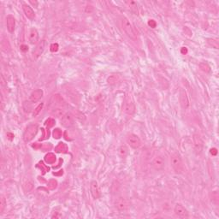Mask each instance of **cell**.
<instances>
[{
  "label": "cell",
  "mask_w": 219,
  "mask_h": 219,
  "mask_svg": "<svg viewBox=\"0 0 219 219\" xmlns=\"http://www.w3.org/2000/svg\"><path fill=\"white\" fill-rule=\"evenodd\" d=\"M121 25H122V28L124 30L125 34L128 35V37H129L133 40H137V39H138L137 34H136L134 28H133L132 24L130 23V21L126 17H122Z\"/></svg>",
  "instance_id": "cell-1"
},
{
  "label": "cell",
  "mask_w": 219,
  "mask_h": 219,
  "mask_svg": "<svg viewBox=\"0 0 219 219\" xmlns=\"http://www.w3.org/2000/svg\"><path fill=\"white\" fill-rule=\"evenodd\" d=\"M170 164L175 173L181 174L184 169V165L181 157L179 153H174L170 157Z\"/></svg>",
  "instance_id": "cell-2"
},
{
  "label": "cell",
  "mask_w": 219,
  "mask_h": 219,
  "mask_svg": "<svg viewBox=\"0 0 219 219\" xmlns=\"http://www.w3.org/2000/svg\"><path fill=\"white\" fill-rule=\"evenodd\" d=\"M37 132H38V126L36 124L29 125L26 128V130H25V132L23 134V140H24V141L25 142L31 141L34 138V136L36 135Z\"/></svg>",
  "instance_id": "cell-3"
},
{
  "label": "cell",
  "mask_w": 219,
  "mask_h": 219,
  "mask_svg": "<svg viewBox=\"0 0 219 219\" xmlns=\"http://www.w3.org/2000/svg\"><path fill=\"white\" fill-rule=\"evenodd\" d=\"M127 142H128V144L131 147H133V148H134V149H137V148H139V147L141 146V140H140V139L136 134H130L128 135V137H127Z\"/></svg>",
  "instance_id": "cell-4"
},
{
  "label": "cell",
  "mask_w": 219,
  "mask_h": 219,
  "mask_svg": "<svg viewBox=\"0 0 219 219\" xmlns=\"http://www.w3.org/2000/svg\"><path fill=\"white\" fill-rule=\"evenodd\" d=\"M115 206H116V208L117 209L118 212H126L128 209L129 205H128V202L126 199H124L122 197H119L115 202Z\"/></svg>",
  "instance_id": "cell-5"
},
{
  "label": "cell",
  "mask_w": 219,
  "mask_h": 219,
  "mask_svg": "<svg viewBox=\"0 0 219 219\" xmlns=\"http://www.w3.org/2000/svg\"><path fill=\"white\" fill-rule=\"evenodd\" d=\"M152 166L156 170H162L165 166V160L164 157L162 155L156 156L152 162Z\"/></svg>",
  "instance_id": "cell-6"
},
{
  "label": "cell",
  "mask_w": 219,
  "mask_h": 219,
  "mask_svg": "<svg viewBox=\"0 0 219 219\" xmlns=\"http://www.w3.org/2000/svg\"><path fill=\"white\" fill-rule=\"evenodd\" d=\"M90 190H91V193L93 197V199L97 200L99 199L101 196V192H100V188L98 184V182L96 181H92L90 183Z\"/></svg>",
  "instance_id": "cell-7"
},
{
  "label": "cell",
  "mask_w": 219,
  "mask_h": 219,
  "mask_svg": "<svg viewBox=\"0 0 219 219\" xmlns=\"http://www.w3.org/2000/svg\"><path fill=\"white\" fill-rule=\"evenodd\" d=\"M180 103H181V105L183 110L188 109L189 106H190L188 96H187L186 91L183 90V89H181V92H180Z\"/></svg>",
  "instance_id": "cell-8"
},
{
  "label": "cell",
  "mask_w": 219,
  "mask_h": 219,
  "mask_svg": "<svg viewBox=\"0 0 219 219\" xmlns=\"http://www.w3.org/2000/svg\"><path fill=\"white\" fill-rule=\"evenodd\" d=\"M174 212H175V214L178 217V218H187L188 217V212L187 211V209L181 206V204H176L175 206V209H174Z\"/></svg>",
  "instance_id": "cell-9"
},
{
  "label": "cell",
  "mask_w": 219,
  "mask_h": 219,
  "mask_svg": "<svg viewBox=\"0 0 219 219\" xmlns=\"http://www.w3.org/2000/svg\"><path fill=\"white\" fill-rule=\"evenodd\" d=\"M61 124L65 128H70L74 125V117L71 114L66 113L61 118Z\"/></svg>",
  "instance_id": "cell-10"
},
{
  "label": "cell",
  "mask_w": 219,
  "mask_h": 219,
  "mask_svg": "<svg viewBox=\"0 0 219 219\" xmlns=\"http://www.w3.org/2000/svg\"><path fill=\"white\" fill-rule=\"evenodd\" d=\"M46 40H41V41H40L38 44H37V46H36V47H35V49L34 50V52H33V55H34V56L35 57V58H37V57H39L40 55L43 53V52H44V50H45V48H46Z\"/></svg>",
  "instance_id": "cell-11"
},
{
  "label": "cell",
  "mask_w": 219,
  "mask_h": 219,
  "mask_svg": "<svg viewBox=\"0 0 219 219\" xmlns=\"http://www.w3.org/2000/svg\"><path fill=\"white\" fill-rule=\"evenodd\" d=\"M28 40L30 44L34 45L39 43V33L36 28H33L29 31V35H28Z\"/></svg>",
  "instance_id": "cell-12"
},
{
  "label": "cell",
  "mask_w": 219,
  "mask_h": 219,
  "mask_svg": "<svg viewBox=\"0 0 219 219\" xmlns=\"http://www.w3.org/2000/svg\"><path fill=\"white\" fill-rule=\"evenodd\" d=\"M43 94H44L43 90H41V89L34 90V91L31 93L29 99H30V101H31L32 103H36V102H38V101H40V100L41 99V98L43 97Z\"/></svg>",
  "instance_id": "cell-13"
},
{
  "label": "cell",
  "mask_w": 219,
  "mask_h": 219,
  "mask_svg": "<svg viewBox=\"0 0 219 219\" xmlns=\"http://www.w3.org/2000/svg\"><path fill=\"white\" fill-rule=\"evenodd\" d=\"M6 25H7V29L9 33H13L15 31V19L13 15H9L6 17Z\"/></svg>",
  "instance_id": "cell-14"
},
{
  "label": "cell",
  "mask_w": 219,
  "mask_h": 219,
  "mask_svg": "<svg viewBox=\"0 0 219 219\" xmlns=\"http://www.w3.org/2000/svg\"><path fill=\"white\" fill-rule=\"evenodd\" d=\"M22 9H23V12L24 14L26 15V16L30 19V20H34V17H35V14H34V11L33 10V9L28 6V4H23L22 5Z\"/></svg>",
  "instance_id": "cell-15"
},
{
  "label": "cell",
  "mask_w": 219,
  "mask_h": 219,
  "mask_svg": "<svg viewBox=\"0 0 219 219\" xmlns=\"http://www.w3.org/2000/svg\"><path fill=\"white\" fill-rule=\"evenodd\" d=\"M123 110L126 114L132 116L135 112V105L133 102H126L124 106H123Z\"/></svg>",
  "instance_id": "cell-16"
},
{
  "label": "cell",
  "mask_w": 219,
  "mask_h": 219,
  "mask_svg": "<svg viewBox=\"0 0 219 219\" xmlns=\"http://www.w3.org/2000/svg\"><path fill=\"white\" fill-rule=\"evenodd\" d=\"M193 141H194V148L195 151L198 153H200L202 151V147H203V142L201 140V139L200 138V136L198 135H194L193 137Z\"/></svg>",
  "instance_id": "cell-17"
},
{
  "label": "cell",
  "mask_w": 219,
  "mask_h": 219,
  "mask_svg": "<svg viewBox=\"0 0 219 219\" xmlns=\"http://www.w3.org/2000/svg\"><path fill=\"white\" fill-rule=\"evenodd\" d=\"M68 150H69L68 146L65 143H62V142L58 143V145L55 147L56 152H58V153H67Z\"/></svg>",
  "instance_id": "cell-18"
},
{
  "label": "cell",
  "mask_w": 219,
  "mask_h": 219,
  "mask_svg": "<svg viewBox=\"0 0 219 219\" xmlns=\"http://www.w3.org/2000/svg\"><path fill=\"white\" fill-rule=\"evenodd\" d=\"M125 3L129 7V9L133 11V12H134L135 14H138V3H136V2H134V1H125Z\"/></svg>",
  "instance_id": "cell-19"
},
{
  "label": "cell",
  "mask_w": 219,
  "mask_h": 219,
  "mask_svg": "<svg viewBox=\"0 0 219 219\" xmlns=\"http://www.w3.org/2000/svg\"><path fill=\"white\" fill-rule=\"evenodd\" d=\"M56 160V158L55 156L54 153H52V152H49L47 153L46 156H45V161L49 164H54Z\"/></svg>",
  "instance_id": "cell-20"
},
{
  "label": "cell",
  "mask_w": 219,
  "mask_h": 219,
  "mask_svg": "<svg viewBox=\"0 0 219 219\" xmlns=\"http://www.w3.org/2000/svg\"><path fill=\"white\" fill-rule=\"evenodd\" d=\"M22 187H23V189H24L26 192H30V191L33 189V187H34V183H33V181H32L31 180L28 179L27 181H25L23 182Z\"/></svg>",
  "instance_id": "cell-21"
},
{
  "label": "cell",
  "mask_w": 219,
  "mask_h": 219,
  "mask_svg": "<svg viewBox=\"0 0 219 219\" xmlns=\"http://www.w3.org/2000/svg\"><path fill=\"white\" fill-rule=\"evenodd\" d=\"M52 114L56 117H62L66 113H65L64 110L61 109V108H54L52 111Z\"/></svg>",
  "instance_id": "cell-22"
},
{
  "label": "cell",
  "mask_w": 219,
  "mask_h": 219,
  "mask_svg": "<svg viewBox=\"0 0 219 219\" xmlns=\"http://www.w3.org/2000/svg\"><path fill=\"white\" fill-rule=\"evenodd\" d=\"M118 153H119V155H120L122 158H125V157L128 155V148H127L125 146H120V148L118 149Z\"/></svg>",
  "instance_id": "cell-23"
},
{
  "label": "cell",
  "mask_w": 219,
  "mask_h": 219,
  "mask_svg": "<svg viewBox=\"0 0 219 219\" xmlns=\"http://www.w3.org/2000/svg\"><path fill=\"white\" fill-rule=\"evenodd\" d=\"M5 206H6V200H5V198L3 195H1L0 196V215L3 214L4 209H5Z\"/></svg>",
  "instance_id": "cell-24"
},
{
  "label": "cell",
  "mask_w": 219,
  "mask_h": 219,
  "mask_svg": "<svg viewBox=\"0 0 219 219\" xmlns=\"http://www.w3.org/2000/svg\"><path fill=\"white\" fill-rule=\"evenodd\" d=\"M1 46H2L3 51H4L6 52L10 51V46L8 42V40H3V41L1 42Z\"/></svg>",
  "instance_id": "cell-25"
},
{
  "label": "cell",
  "mask_w": 219,
  "mask_h": 219,
  "mask_svg": "<svg viewBox=\"0 0 219 219\" xmlns=\"http://www.w3.org/2000/svg\"><path fill=\"white\" fill-rule=\"evenodd\" d=\"M53 99H54V103L56 105H64V101H63L62 98L60 95L56 94V95H54Z\"/></svg>",
  "instance_id": "cell-26"
},
{
  "label": "cell",
  "mask_w": 219,
  "mask_h": 219,
  "mask_svg": "<svg viewBox=\"0 0 219 219\" xmlns=\"http://www.w3.org/2000/svg\"><path fill=\"white\" fill-rule=\"evenodd\" d=\"M207 42H208V44H209L211 46H212V48L218 49V41L217 40H214V39H208V40H207Z\"/></svg>",
  "instance_id": "cell-27"
},
{
  "label": "cell",
  "mask_w": 219,
  "mask_h": 219,
  "mask_svg": "<svg viewBox=\"0 0 219 219\" xmlns=\"http://www.w3.org/2000/svg\"><path fill=\"white\" fill-rule=\"evenodd\" d=\"M37 166H38V167L41 169V171H42V174H43V175H45L47 171H49V170H50L49 167H48V166H46V164H44L43 162H40Z\"/></svg>",
  "instance_id": "cell-28"
},
{
  "label": "cell",
  "mask_w": 219,
  "mask_h": 219,
  "mask_svg": "<svg viewBox=\"0 0 219 219\" xmlns=\"http://www.w3.org/2000/svg\"><path fill=\"white\" fill-rule=\"evenodd\" d=\"M48 188L49 189H51V190H54L56 188V187H57V181H56V180H50L49 181H48Z\"/></svg>",
  "instance_id": "cell-29"
},
{
  "label": "cell",
  "mask_w": 219,
  "mask_h": 219,
  "mask_svg": "<svg viewBox=\"0 0 219 219\" xmlns=\"http://www.w3.org/2000/svg\"><path fill=\"white\" fill-rule=\"evenodd\" d=\"M200 68L201 70H203V71L206 72V73H208V72H210V70H211L210 66H209L206 62H201V63L200 64Z\"/></svg>",
  "instance_id": "cell-30"
},
{
  "label": "cell",
  "mask_w": 219,
  "mask_h": 219,
  "mask_svg": "<svg viewBox=\"0 0 219 219\" xmlns=\"http://www.w3.org/2000/svg\"><path fill=\"white\" fill-rule=\"evenodd\" d=\"M52 144L49 143V144H40V146H38L37 148H40L42 151H48V150L52 149Z\"/></svg>",
  "instance_id": "cell-31"
},
{
  "label": "cell",
  "mask_w": 219,
  "mask_h": 219,
  "mask_svg": "<svg viewBox=\"0 0 219 219\" xmlns=\"http://www.w3.org/2000/svg\"><path fill=\"white\" fill-rule=\"evenodd\" d=\"M54 139H60L62 137V130L60 128H55L52 133Z\"/></svg>",
  "instance_id": "cell-32"
},
{
  "label": "cell",
  "mask_w": 219,
  "mask_h": 219,
  "mask_svg": "<svg viewBox=\"0 0 219 219\" xmlns=\"http://www.w3.org/2000/svg\"><path fill=\"white\" fill-rule=\"evenodd\" d=\"M41 130H42V132H43V135H42V137L40 139V140H44L48 139L49 136H50V131H49V130H46V129H45V128H42Z\"/></svg>",
  "instance_id": "cell-33"
},
{
  "label": "cell",
  "mask_w": 219,
  "mask_h": 219,
  "mask_svg": "<svg viewBox=\"0 0 219 219\" xmlns=\"http://www.w3.org/2000/svg\"><path fill=\"white\" fill-rule=\"evenodd\" d=\"M117 81H118V76L116 75H110L109 78H108V80H107L108 83H109V84H111V85H112V84H115Z\"/></svg>",
  "instance_id": "cell-34"
},
{
  "label": "cell",
  "mask_w": 219,
  "mask_h": 219,
  "mask_svg": "<svg viewBox=\"0 0 219 219\" xmlns=\"http://www.w3.org/2000/svg\"><path fill=\"white\" fill-rule=\"evenodd\" d=\"M55 123H56V122H55V120L53 118H48V119L46 121V127H47L48 128H52L55 125Z\"/></svg>",
  "instance_id": "cell-35"
},
{
  "label": "cell",
  "mask_w": 219,
  "mask_h": 219,
  "mask_svg": "<svg viewBox=\"0 0 219 219\" xmlns=\"http://www.w3.org/2000/svg\"><path fill=\"white\" fill-rule=\"evenodd\" d=\"M23 109L26 112H30L31 110H32V104H31V101L30 102H24L23 104Z\"/></svg>",
  "instance_id": "cell-36"
},
{
  "label": "cell",
  "mask_w": 219,
  "mask_h": 219,
  "mask_svg": "<svg viewBox=\"0 0 219 219\" xmlns=\"http://www.w3.org/2000/svg\"><path fill=\"white\" fill-rule=\"evenodd\" d=\"M43 106H44V104L43 103H41V104H40L36 108H35V110H34V116H37L39 114H40V112L41 111V110H42V108H43Z\"/></svg>",
  "instance_id": "cell-37"
},
{
  "label": "cell",
  "mask_w": 219,
  "mask_h": 219,
  "mask_svg": "<svg viewBox=\"0 0 219 219\" xmlns=\"http://www.w3.org/2000/svg\"><path fill=\"white\" fill-rule=\"evenodd\" d=\"M58 48H59V46H58V44H56V43L52 44L51 46H50V50H51V52H57V51H58Z\"/></svg>",
  "instance_id": "cell-38"
},
{
  "label": "cell",
  "mask_w": 219,
  "mask_h": 219,
  "mask_svg": "<svg viewBox=\"0 0 219 219\" xmlns=\"http://www.w3.org/2000/svg\"><path fill=\"white\" fill-rule=\"evenodd\" d=\"M148 25H149L152 28H155L156 26H157V23H156V21H155L154 20H150V21H148Z\"/></svg>",
  "instance_id": "cell-39"
},
{
  "label": "cell",
  "mask_w": 219,
  "mask_h": 219,
  "mask_svg": "<svg viewBox=\"0 0 219 219\" xmlns=\"http://www.w3.org/2000/svg\"><path fill=\"white\" fill-rule=\"evenodd\" d=\"M0 79H1V85H2L3 87H6L7 83H6V81H5L4 78H3V75H1Z\"/></svg>",
  "instance_id": "cell-40"
},
{
  "label": "cell",
  "mask_w": 219,
  "mask_h": 219,
  "mask_svg": "<svg viewBox=\"0 0 219 219\" xmlns=\"http://www.w3.org/2000/svg\"><path fill=\"white\" fill-rule=\"evenodd\" d=\"M210 152H211V154L212 155H217L218 154V150H217V148H212L211 149V151H210Z\"/></svg>",
  "instance_id": "cell-41"
},
{
  "label": "cell",
  "mask_w": 219,
  "mask_h": 219,
  "mask_svg": "<svg viewBox=\"0 0 219 219\" xmlns=\"http://www.w3.org/2000/svg\"><path fill=\"white\" fill-rule=\"evenodd\" d=\"M20 48H21V50L22 52H27V51L28 50V46H26V45H21Z\"/></svg>",
  "instance_id": "cell-42"
},
{
  "label": "cell",
  "mask_w": 219,
  "mask_h": 219,
  "mask_svg": "<svg viewBox=\"0 0 219 219\" xmlns=\"http://www.w3.org/2000/svg\"><path fill=\"white\" fill-rule=\"evenodd\" d=\"M187 52V48H185V47H182L181 48V53L182 54H186Z\"/></svg>",
  "instance_id": "cell-43"
}]
</instances>
